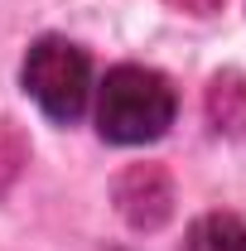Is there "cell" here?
<instances>
[{
  "label": "cell",
  "mask_w": 246,
  "mask_h": 251,
  "mask_svg": "<svg viewBox=\"0 0 246 251\" xmlns=\"http://www.w3.org/2000/svg\"><path fill=\"white\" fill-rule=\"evenodd\" d=\"M174 106H179L174 82L159 68L121 63L106 73V82L97 92V130L111 145H145L174 126Z\"/></svg>",
  "instance_id": "obj_1"
},
{
  "label": "cell",
  "mask_w": 246,
  "mask_h": 251,
  "mask_svg": "<svg viewBox=\"0 0 246 251\" xmlns=\"http://www.w3.org/2000/svg\"><path fill=\"white\" fill-rule=\"evenodd\" d=\"M25 92L39 101V111L58 126H73L87 111V92H92V63L87 53L63 39V34H44L25 58Z\"/></svg>",
  "instance_id": "obj_2"
},
{
  "label": "cell",
  "mask_w": 246,
  "mask_h": 251,
  "mask_svg": "<svg viewBox=\"0 0 246 251\" xmlns=\"http://www.w3.org/2000/svg\"><path fill=\"white\" fill-rule=\"evenodd\" d=\"M116 208L135 232H154L174 213V179L164 164H130L116 179Z\"/></svg>",
  "instance_id": "obj_3"
},
{
  "label": "cell",
  "mask_w": 246,
  "mask_h": 251,
  "mask_svg": "<svg viewBox=\"0 0 246 251\" xmlns=\"http://www.w3.org/2000/svg\"><path fill=\"white\" fill-rule=\"evenodd\" d=\"M203 106H208V126L217 135H232V140L246 135V77L242 73H217L208 82Z\"/></svg>",
  "instance_id": "obj_4"
},
{
  "label": "cell",
  "mask_w": 246,
  "mask_h": 251,
  "mask_svg": "<svg viewBox=\"0 0 246 251\" xmlns=\"http://www.w3.org/2000/svg\"><path fill=\"white\" fill-rule=\"evenodd\" d=\"M184 251H246V222L237 213H208L188 227Z\"/></svg>",
  "instance_id": "obj_5"
},
{
  "label": "cell",
  "mask_w": 246,
  "mask_h": 251,
  "mask_svg": "<svg viewBox=\"0 0 246 251\" xmlns=\"http://www.w3.org/2000/svg\"><path fill=\"white\" fill-rule=\"evenodd\" d=\"M25 164H29V140H25V130L0 116V198L15 188V179L25 174Z\"/></svg>",
  "instance_id": "obj_6"
},
{
  "label": "cell",
  "mask_w": 246,
  "mask_h": 251,
  "mask_svg": "<svg viewBox=\"0 0 246 251\" xmlns=\"http://www.w3.org/2000/svg\"><path fill=\"white\" fill-rule=\"evenodd\" d=\"M164 5H174L184 15H213V10H222V0H164Z\"/></svg>",
  "instance_id": "obj_7"
}]
</instances>
